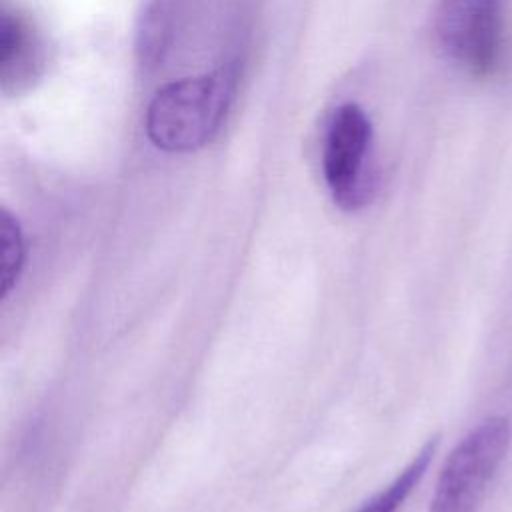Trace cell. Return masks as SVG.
Wrapping results in <instances>:
<instances>
[{
	"label": "cell",
	"mask_w": 512,
	"mask_h": 512,
	"mask_svg": "<svg viewBox=\"0 0 512 512\" xmlns=\"http://www.w3.org/2000/svg\"><path fill=\"white\" fill-rule=\"evenodd\" d=\"M170 34H172L170 10L164 2L156 0L154 4L148 6L138 32V52H140L142 64L156 66L162 60L170 44Z\"/></svg>",
	"instance_id": "obj_7"
},
{
	"label": "cell",
	"mask_w": 512,
	"mask_h": 512,
	"mask_svg": "<svg viewBox=\"0 0 512 512\" xmlns=\"http://www.w3.org/2000/svg\"><path fill=\"white\" fill-rule=\"evenodd\" d=\"M372 122L356 102L340 104L326 126L322 172L332 200L356 210L372 194Z\"/></svg>",
	"instance_id": "obj_3"
},
{
	"label": "cell",
	"mask_w": 512,
	"mask_h": 512,
	"mask_svg": "<svg viewBox=\"0 0 512 512\" xmlns=\"http://www.w3.org/2000/svg\"><path fill=\"white\" fill-rule=\"evenodd\" d=\"M512 442L508 416H490L448 454L428 512H476Z\"/></svg>",
	"instance_id": "obj_2"
},
{
	"label": "cell",
	"mask_w": 512,
	"mask_h": 512,
	"mask_svg": "<svg viewBox=\"0 0 512 512\" xmlns=\"http://www.w3.org/2000/svg\"><path fill=\"white\" fill-rule=\"evenodd\" d=\"M436 452V438L426 442L420 452L410 460V464L378 494H374L370 500H366L356 512H396L404 500L412 494V490L418 486L420 478L428 470L432 456Z\"/></svg>",
	"instance_id": "obj_6"
},
{
	"label": "cell",
	"mask_w": 512,
	"mask_h": 512,
	"mask_svg": "<svg viewBox=\"0 0 512 512\" xmlns=\"http://www.w3.org/2000/svg\"><path fill=\"white\" fill-rule=\"evenodd\" d=\"M24 260H26V244H24L22 228L18 220L4 210L0 218V264H2L0 284H2L4 298L18 284L24 268Z\"/></svg>",
	"instance_id": "obj_8"
},
{
	"label": "cell",
	"mask_w": 512,
	"mask_h": 512,
	"mask_svg": "<svg viewBox=\"0 0 512 512\" xmlns=\"http://www.w3.org/2000/svg\"><path fill=\"white\" fill-rule=\"evenodd\" d=\"M236 76L228 68L164 84L146 108V134L166 152H192L220 130L234 98Z\"/></svg>",
	"instance_id": "obj_1"
},
{
	"label": "cell",
	"mask_w": 512,
	"mask_h": 512,
	"mask_svg": "<svg viewBox=\"0 0 512 512\" xmlns=\"http://www.w3.org/2000/svg\"><path fill=\"white\" fill-rule=\"evenodd\" d=\"M40 66V42L30 22L16 10L4 8L0 18V80L2 90H20Z\"/></svg>",
	"instance_id": "obj_5"
},
{
	"label": "cell",
	"mask_w": 512,
	"mask_h": 512,
	"mask_svg": "<svg viewBox=\"0 0 512 512\" xmlns=\"http://www.w3.org/2000/svg\"><path fill=\"white\" fill-rule=\"evenodd\" d=\"M434 32L454 66L490 76L502 52V0H440Z\"/></svg>",
	"instance_id": "obj_4"
}]
</instances>
